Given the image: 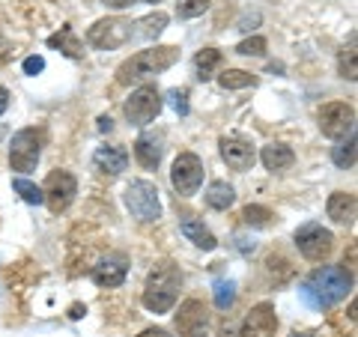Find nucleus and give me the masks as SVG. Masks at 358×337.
I'll use <instances>...</instances> for the list:
<instances>
[{"label": "nucleus", "mask_w": 358, "mask_h": 337, "mask_svg": "<svg viewBox=\"0 0 358 337\" xmlns=\"http://www.w3.org/2000/svg\"><path fill=\"white\" fill-rule=\"evenodd\" d=\"M179 230H182V236L192 245H197L200 251H215L218 248V239H215V233H212L209 227L200 218L194 215H185L182 221H179Z\"/></svg>", "instance_id": "16"}, {"label": "nucleus", "mask_w": 358, "mask_h": 337, "mask_svg": "<svg viewBox=\"0 0 358 337\" xmlns=\"http://www.w3.org/2000/svg\"><path fill=\"white\" fill-rule=\"evenodd\" d=\"M6 108H9V89L0 87V117L6 114Z\"/></svg>", "instance_id": "36"}, {"label": "nucleus", "mask_w": 358, "mask_h": 337, "mask_svg": "<svg viewBox=\"0 0 358 337\" xmlns=\"http://www.w3.org/2000/svg\"><path fill=\"white\" fill-rule=\"evenodd\" d=\"M114 129V120L110 117H99V131H110Z\"/></svg>", "instance_id": "40"}, {"label": "nucleus", "mask_w": 358, "mask_h": 337, "mask_svg": "<svg viewBox=\"0 0 358 337\" xmlns=\"http://www.w3.org/2000/svg\"><path fill=\"white\" fill-rule=\"evenodd\" d=\"M134 3V0H105V6H110V9H129Z\"/></svg>", "instance_id": "37"}, {"label": "nucleus", "mask_w": 358, "mask_h": 337, "mask_svg": "<svg viewBox=\"0 0 358 337\" xmlns=\"http://www.w3.org/2000/svg\"><path fill=\"white\" fill-rule=\"evenodd\" d=\"M272 209H266V206H257V203H251V206H245L242 209V221L248 224V227H268L272 224Z\"/></svg>", "instance_id": "28"}, {"label": "nucleus", "mask_w": 358, "mask_h": 337, "mask_svg": "<svg viewBox=\"0 0 358 337\" xmlns=\"http://www.w3.org/2000/svg\"><path fill=\"white\" fill-rule=\"evenodd\" d=\"M293 242H296L299 254L305 257V260H310V263H322V260H326V257L331 254V248H334L331 230H326V227H322V224H317V221L301 224V227L296 230V236H293Z\"/></svg>", "instance_id": "5"}, {"label": "nucleus", "mask_w": 358, "mask_h": 337, "mask_svg": "<svg viewBox=\"0 0 358 337\" xmlns=\"http://www.w3.org/2000/svg\"><path fill=\"white\" fill-rule=\"evenodd\" d=\"M13 188L21 194V200L24 203H30V206H39V203H45V197H42V188L39 185H33L30 179H24V176H18L15 182H13Z\"/></svg>", "instance_id": "29"}, {"label": "nucleus", "mask_w": 358, "mask_h": 337, "mask_svg": "<svg viewBox=\"0 0 358 337\" xmlns=\"http://www.w3.org/2000/svg\"><path fill=\"white\" fill-rule=\"evenodd\" d=\"M355 194L352 191H334V194L329 197V203H326V212H329V218L334 224H352L355 221Z\"/></svg>", "instance_id": "18"}, {"label": "nucleus", "mask_w": 358, "mask_h": 337, "mask_svg": "<svg viewBox=\"0 0 358 337\" xmlns=\"http://www.w3.org/2000/svg\"><path fill=\"white\" fill-rule=\"evenodd\" d=\"M48 48H57V51H63L66 57H72V60H78V57L84 54L81 39L75 36L72 24H63L57 33H51V36H48Z\"/></svg>", "instance_id": "21"}, {"label": "nucleus", "mask_w": 358, "mask_h": 337, "mask_svg": "<svg viewBox=\"0 0 358 337\" xmlns=\"http://www.w3.org/2000/svg\"><path fill=\"white\" fill-rule=\"evenodd\" d=\"M212 296H215V308L218 310L233 308V301H236V280H215Z\"/></svg>", "instance_id": "27"}, {"label": "nucleus", "mask_w": 358, "mask_h": 337, "mask_svg": "<svg viewBox=\"0 0 358 337\" xmlns=\"http://www.w3.org/2000/svg\"><path fill=\"white\" fill-rule=\"evenodd\" d=\"M162 134L155 131H143L138 141H134V159H138V164L143 167V171H155L162 162Z\"/></svg>", "instance_id": "15"}, {"label": "nucleus", "mask_w": 358, "mask_h": 337, "mask_svg": "<svg viewBox=\"0 0 358 337\" xmlns=\"http://www.w3.org/2000/svg\"><path fill=\"white\" fill-rule=\"evenodd\" d=\"M218 147H221V159L227 162V167H233V171H248L257 159L254 143L248 138H242V134H224Z\"/></svg>", "instance_id": "13"}, {"label": "nucleus", "mask_w": 358, "mask_h": 337, "mask_svg": "<svg viewBox=\"0 0 358 337\" xmlns=\"http://www.w3.org/2000/svg\"><path fill=\"white\" fill-rule=\"evenodd\" d=\"M176 60H179V48H176V45H155V48L138 51V54H131L129 60L120 63L117 84H122V87L141 84V81H147V78H152V75L171 69Z\"/></svg>", "instance_id": "2"}, {"label": "nucleus", "mask_w": 358, "mask_h": 337, "mask_svg": "<svg viewBox=\"0 0 358 337\" xmlns=\"http://www.w3.org/2000/svg\"><path fill=\"white\" fill-rule=\"evenodd\" d=\"M278 329V317L275 308L268 301H260L257 308H251V313L239 322V337H268Z\"/></svg>", "instance_id": "14"}, {"label": "nucleus", "mask_w": 358, "mask_h": 337, "mask_svg": "<svg viewBox=\"0 0 358 337\" xmlns=\"http://www.w3.org/2000/svg\"><path fill=\"white\" fill-rule=\"evenodd\" d=\"M129 39H131V21H126V18H102L87 30V42L102 51L120 48V45H126Z\"/></svg>", "instance_id": "11"}, {"label": "nucleus", "mask_w": 358, "mask_h": 337, "mask_svg": "<svg viewBox=\"0 0 358 337\" xmlns=\"http://www.w3.org/2000/svg\"><path fill=\"white\" fill-rule=\"evenodd\" d=\"M221 337H239V322H227V325H224Z\"/></svg>", "instance_id": "35"}, {"label": "nucleus", "mask_w": 358, "mask_h": 337, "mask_svg": "<svg viewBox=\"0 0 358 337\" xmlns=\"http://www.w3.org/2000/svg\"><path fill=\"white\" fill-rule=\"evenodd\" d=\"M233 203H236V191H233V185L221 182V179L209 185V191H206V206H209V209L224 212V209H230Z\"/></svg>", "instance_id": "23"}, {"label": "nucleus", "mask_w": 358, "mask_h": 337, "mask_svg": "<svg viewBox=\"0 0 358 337\" xmlns=\"http://www.w3.org/2000/svg\"><path fill=\"white\" fill-rule=\"evenodd\" d=\"M134 27H141V30H134L131 36H141V39H155L159 33L167 27V15L164 13H152V15H147V18H141Z\"/></svg>", "instance_id": "25"}, {"label": "nucleus", "mask_w": 358, "mask_h": 337, "mask_svg": "<svg viewBox=\"0 0 358 337\" xmlns=\"http://www.w3.org/2000/svg\"><path fill=\"white\" fill-rule=\"evenodd\" d=\"M179 284H182V275L173 263H159L147 278V287H143V308L152 313H167L176 305L179 296Z\"/></svg>", "instance_id": "3"}, {"label": "nucleus", "mask_w": 358, "mask_h": 337, "mask_svg": "<svg viewBox=\"0 0 358 337\" xmlns=\"http://www.w3.org/2000/svg\"><path fill=\"white\" fill-rule=\"evenodd\" d=\"M289 337H320V334H313V331H293Z\"/></svg>", "instance_id": "41"}, {"label": "nucleus", "mask_w": 358, "mask_h": 337, "mask_svg": "<svg viewBox=\"0 0 358 337\" xmlns=\"http://www.w3.org/2000/svg\"><path fill=\"white\" fill-rule=\"evenodd\" d=\"M162 108H164V102H162V93L155 87H138L134 93L126 99V120L131 122V126H147V122H152L155 117L162 114Z\"/></svg>", "instance_id": "8"}, {"label": "nucleus", "mask_w": 358, "mask_h": 337, "mask_svg": "<svg viewBox=\"0 0 358 337\" xmlns=\"http://www.w3.org/2000/svg\"><path fill=\"white\" fill-rule=\"evenodd\" d=\"M93 280L99 287H108L114 289L126 280V263L122 260H102L99 266H93Z\"/></svg>", "instance_id": "20"}, {"label": "nucleus", "mask_w": 358, "mask_h": 337, "mask_svg": "<svg viewBox=\"0 0 358 337\" xmlns=\"http://www.w3.org/2000/svg\"><path fill=\"white\" fill-rule=\"evenodd\" d=\"M39 152H42L39 131L36 129H21V131L13 134V143H9V167L18 171V173L36 171Z\"/></svg>", "instance_id": "7"}, {"label": "nucleus", "mask_w": 358, "mask_h": 337, "mask_svg": "<svg viewBox=\"0 0 358 337\" xmlns=\"http://www.w3.org/2000/svg\"><path fill=\"white\" fill-rule=\"evenodd\" d=\"M126 209L131 212V218H138L141 224H152L162 218V200H159V188L150 179H131L126 185Z\"/></svg>", "instance_id": "4"}, {"label": "nucleus", "mask_w": 358, "mask_h": 337, "mask_svg": "<svg viewBox=\"0 0 358 337\" xmlns=\"http://www.w3.org/2000/svg\"><path fill=\"white\" fill-rule=\"evenodd\" d=\"M209 9V0H179L176 3V15L179 18H197Z\"/></svg>", "instance_id": "32"}, {"label": "nucleus", "mask_w": 358, "mask_h": 337, "mask_svg": "<svg viewBox=\"0 0 358 337\" xmlns=\"http://www.w3.org/2000/svg\"><path fill=\"white\" fill-rule=\"evenodd\" d=\"M350 289H352V275L343 266H322L317 272H310L308 280H301L299 296L305 299V305L326 310L331 305H338V301H343L350 296Z\"/></svg>", "instance_id": "1"}, {"label": "nucleus", "mask_w": 358, "mask_h": 337, "mask_svg": "<svg viewBox=\"0 0 358 337\" xmlns=\"http://www.w3.org/2000/svg\"><path fill=\"white\" fill-rule=\"evenodd\" d=\"M260 162H263L266 171L278 173V171H287V167H293L296 152L289 150L287 143H268V147H263V152H260Z\"/></svg>", "instance_id": "19"}, {"label": "nucleus", "mask_w": 358, "mask_h": 337, "mask_svg": "<svg viewBox=\"0 0 358 337\" xmlns=\"http://www.w3.org/2000/svg\"><path fill=\"white\" fill-rule=\"evenodd\" d=\"M171 99H173L176 114H179V117H185V114H188V89H173Z\"/></svg>", "instance_id": "33"}, {"label": "nucleus", "mask_w": 358, "mask_h": 337, "mask_svg": "<svg viewBox=\"0 0 358 337\" xmlns=\"http://www.w3.org/2000/svg\"><path fill=\"white\" fill-rule=\"evenodd\" d=\"M138 337H171V334H167L164 329H143Z\"/></svg>", "instance_id": "38"}, {"label": "nucleus", "mask_w": 358, "mask_h": 337, "mask_svg": "<svg viewBox=\"0 0 358 337\" xmlns=\"http://www.w3.org/2000/svg\"><path fill=\"white\" fill-rule=\"evenodd\" d=\"M147 3H159V0H147Z\"/></svg>", "instance_id": "42"}, {"label": "nucleus", "mask_w": 358, "mask_h": 337, "mask_svg": "<svg viewBox=\"0 0 358 337\" xmlns=\"http://www.w3.org/2000/svg\"><path fill=\"white\" fill-rule=\"evenodd\" d=\"M84 313H87V308H84V305H72V308H69V317H72V320H81Z\"/></svg>", "instance_id": "39"}, {"label": "nucleus", "mask_w": 358, "mask_h": 337, "mask_svg": "<svg viewBox=\"0 0 358 337\" xmlns=\"http://www.w3.org/2000/svg\"><path fill=\"white\" fill-rule=\"evenodd\" d=\"M203 162L194 152H179L173 164H171V182L176 188V194L182 197H194L200 185H203Z\"/></svg>", "instance_id": "6"}, {"label": "nucleus", "mask_w": 358, "mask_h": 337, "mask_svg": "<svg viewBox=\"0 0 358 337\" xmlns=\"http://www.w3.org/2000/svg\"><path fill=\"white\" fill-rule=\"evenodd\" d=\"M341 75L346 78V81H355V78H358V69H355V36L341 51Z\"/></svg>", "instance_id": "30"}, {"label": "nucleus", "mask_w": 358, "mask_h": 337, "mask_svg": "<svg viewBox=\"0 0 358 337\" xmlns=\"http://www.w3.org/2000/svg\"><path fill=\"white\" fill-rule=\"evenodd\" d=\"M93 164L96 171H102L108 176H120L129 167V152L122 147H99L93 155Z\"/></svg>", "instance_id": "17"}, {"label": "nucleus", "mask_w": 358, "mask_h": 337, "mask_svg": "<svg viewBox=\"0 0 358 337\" xmlns=\"http://www.w3.org/2000/svg\"><path fill=\"white\" fill-rule=\"evenodd\" d=\"M21 69H24V75H39V72L45 69V57H39V54H33V57H27V60H24V66H21Z\"/></svg>", "instance_id": "34"}, {"label": "nucleus", "mask_w": 358, "mask_h": 337, "mask_svg": "<svg viewBox=\"0 0 358 337\" xmlns=\"http://www.w3.org/2000/svg\"><path fill=\"white\" fill-rule=\"evenodd\" d=\"M176 329L182 337H206L209 331V310L203 301L197 299H185L179 305V313H176Z\"/></svg>", "instance_id": "12"}, {"label": "nucleus", "mask_w": 358, "mask_h": 337, "mask_svg": "<svg viewBox=\"0 0 358 337\" xmlns=\"http://www.w3.org/2000/svg\"><path fill=\"white\" fill-rule=\"evenodd\" d=\"M355 131H350L346 138H341L338 143L331 147V162L341 167V171H350V167H355Z\"/></svg>", "instance_id": "22"}, {"label": "nucleus", "mask_w": 358, "mask_h": 337, "mask_svg": "<svg viewBox=\"0 0 358 337\" xmlns=\"http://www.w3.org/2000/svg\"><path fill=\"white\" fill-rule=\"evenodd\" d=\"M75 194H78V179L69 171L48 173V179H45V185H42V197H45V203H48V209L54 212V215H60V212L69 209Z\"/></svg>", "instance_id": "9"}, {"label": "nucleus", "mask_w": 358, "mask_h": 337, "mask_svg": "<svg viewBox=\"0 0 358 337\" xmlns=\"http://www.w3.org/2000/svg\"><path fill=\"white\" fill-rule=\"evenodd\" d=\"M266 48H268V45H266L263 36H248V39H242L236 45V51L242 54V57H263Z\"/></svg>", "instance_id": "31"}, {"label": "nucleus", "mask_w": 358, "mask_h": 337, "mask_svg": "<svg viewBox=\"0 0 358 337\" xmlns=\"http://www.w3.org/2000/svg\"><path fill=\"white\" fill-rule=\"evenodd\" d=\"M218 84L224 89H245V87H254L257 78L251 72H242V69H227V72L218 75Z\"/></svg>", "instance_id": "26"}, {"label": "nucleus", "mask_w": 358, "mask_h": 337, "mask_svg": "<svg viewBox=\"0 0 358 337\" xmlns=\"http://www.w3.org/2000/svg\"><path fill=\"white\" fill-rule=\"evenodd\" d=\"M320 131L331 141L346 138L350 131H355V108L346 102H329L320 108Z\"/></svg>", "instance_id": "10"}, {"label": "nucleus", "mask_w": 358, "mask_h": 337, "mask_svg": "<svg viewBox=\"0 0 358 337\" xmlns=\"http://www.w3.org/2000/svg\"><path fill=\"white\" fill-rule=\"evenodd\" d=\"M221 63H224V54H221L218 48H203V51H197V57H194L197 78H200V81H209L212 72H215Z\"/></svg>", "instance_id": "24"}]
</instances>
